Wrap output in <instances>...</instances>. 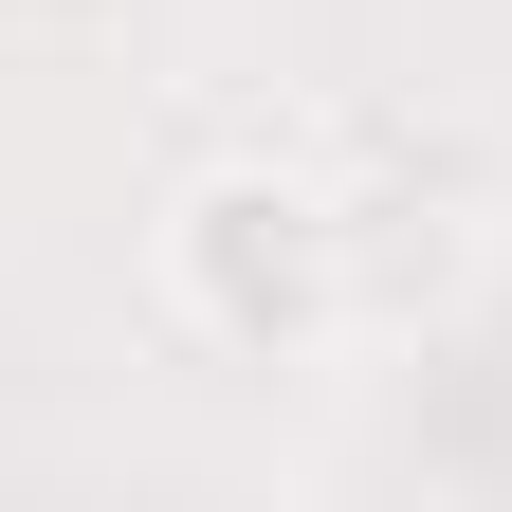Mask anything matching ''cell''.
I'll use <instances>...</instances> for the list:
<instances>
[{
    "label": "cell",
    "instance_id": "cell-1",
    "mask_svg": "<svg viewBox=\"0 0 512 512\" xmlns=\"http://www.w3.org/2000/svg\"><path fill=\"white\" fill-rule=\"evenodd\" d=\"M165 311H183L202 348H238V366L330 348V311H348V220L311 202L293 165H220V183H183V220H165Z\"/></svg>",
    "mask_w": 512,
    "mask_h": 512
}]
</instances>
